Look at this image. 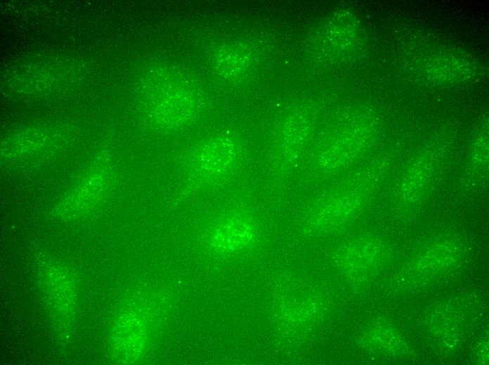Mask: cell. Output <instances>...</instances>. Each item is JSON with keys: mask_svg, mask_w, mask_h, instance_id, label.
<instances>
[{"mask_svg": "<svg viewBox=\"0 0 489 365\" xmlns=\"http://www.w3.org/2000/svg\"><path fill=\"white\" fill-rule=\"evenodd\" d=\"M368 132L367 126L355 125L327 142L315 159L313 172L328 175L346 166L364 147Z\"/></svg>", "mask_w": 489, "mask_h": 365, "instance_id": "cell-7", "label": "cell"}, {"mask_svg": "<svg viewBox=\"0 0 489 365\" xmlns=\"http://www.w3.org/2000/svg\"><path fill=\"white\" fill-rule=\"evenodd\" d=\"M258 237V226L252 217L230 213L213 223L204 239L207 247L214 253L233 255L250 249Z\"/></svg>", "mask_w": 489, "mask_h": 365, "instance_id": "cell-4", "label": "cell"}, {"mask_svg": "<svg viewBox=\"0 0 489 365\" xmlns=\"http://www.w3.org/2000/svg\"><path fill=\"white\" fill-rule=\"evenodd\" d=\"M115 341L120 357L126 358V361L137 358L145 341V328L140 319L132 315L122 319L115 333Z\"/></svg>", "mask_w": 489, "mask_h": 365, "instance_id": "cell-10", "label": "cell"}, {"mask_svg": "<svg viewBox=\"0 0 489 365\" xmlns=\"http://www.w3.org/2000/svg\"><path fill=\"white\" fill-rule=\"evenodd\" d=\"M242 146L232 133L214 135L199 143L184 166L183 194L217 185L235 173L242 159Z\"/></svg>", "mask_w": 489, "mask_h": 365, "instance_id": "cell-3", "label": "cell"}, {"mask_svg": "<svg viewBox=\"0 0 489 365\" xmlns=\"http://www.w3.org/2000/svg\"><path fill=\"white\" fill-rule=\"evenodd\" d=\"M112 180L110 165L100 161L81 176L56 207L61 216H78L97 206L107 194Z\"/></svg>", "mask_w": 489, "mask_h": 365, "instance_id": "cell-5", "label": "cell"}, {"mask_svg": "<svg viewBox=\"0 0 489 365\" xmlns=\"http://www.w3.org/2000/svg\"><path fill=\"white\" fill-rule=\"evenodd\" d=\"M384 173L382 165L373 164L316 199L304 216V232L316 235L347 221L366 203Z\"/></svg>", "mask_w": 489, "mask_h": 365, "instance_id": "cell-1", "label": "cell"}, {"mask_svg": "<svg viewBox=\"0 0 489 365\" xmlns=\"http://www.w3.org/2000/svg\"><path fill=\"white\" fill-rule=\"evenodd\" d=\"M248 52L240 47H223L216 54L214 65L224 77H237L244 73L249 64Z\"/></svg>", "mask_w": 489, "mask_h": 365, "instance_id": "cell-11", "label": "cell"}, {"mask_svg": "<svg viewBox=\"0 0 489 365\" xmlns=\"http://www.w3.org/2000/svg\"><path fill=\"white\" fill-rule=\"evenodd\" d=\"M431 161L422 159L410 165L400 181L398 195L400 201L411 203L417 201L425 193L433 176Z\"/></svg>", "mask_w": 489, "mask_h": 365, "instance_id": "cell-9", "label": "cell"}, {"mask_svg": "<svg viewBox=\"0 0 489 365\" xmlns=\"http://www.w3.org/2000/svg\"><path fill=\"white\" fill-rule=\"evenodd\" d=\"M147 98L150 121L163 130H175L197 114L201 95L194 81L180 70L161 68L152 75Z\"/></svg>", "mask_w": 489, "mask_h": 365, "instance_id": "cell-2", "label": "cell"}, {"mask_svg": "<svg viewBox=\"0 0 489 365\" xmlns=\"http://www.w3.org/2000/svg\"><path fill=\"white\" fill-rule=\"evenodd\" d=\"M311 127L306 112L290 114L282 124L270 162V173L276 180L291 174Z\"/></svg>", "mask_w": 489, "mask_h": 365, "instance_id": "cell-6", "label": "cell"}, {"mask_svg": "<svg viewBox=\"0 0 489 365\" xmlns=\"http://www.w3.org/2000/svg\"><path fill=\"white\" fill-rule=\"evenodd\" d=\"M384 253L382 242L374 237H363L340 248L336 262L344 269L358 271L368 269L380 260Z\"/></svg>", "mask_w": 489, "mask_h": 365, "instance_id": "cell-8", "label": "cell"}]
</instances>
